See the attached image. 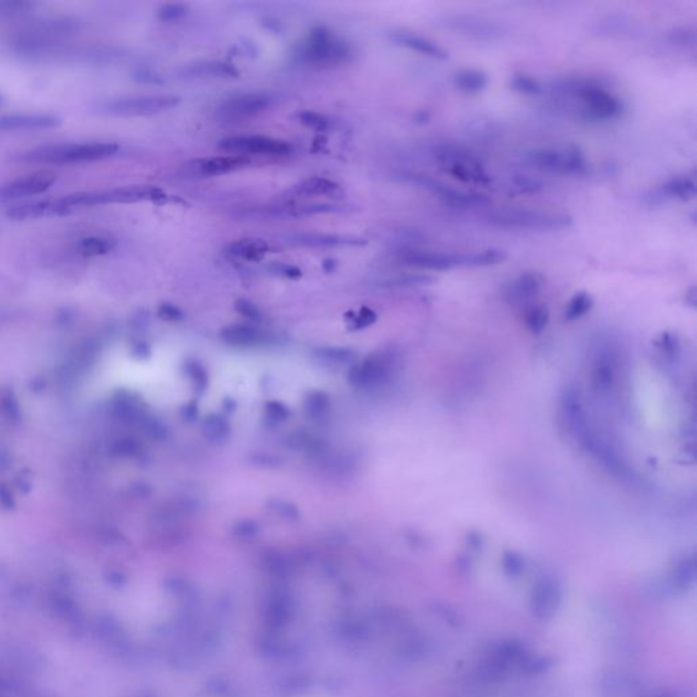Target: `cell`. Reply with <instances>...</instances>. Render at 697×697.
Wrapping results in <instances>:
<instances>
[{
    "label": "cell",
    "mask_w": 697,
    "mask_h": 697,
    "mask_svg": "<svg viewBox=\"0 0 697 697\" xmlns=\"http://www.w3.org/2000/svg\"><path fill=\"white\" fill-rule=\"evenodd\" d=\"M398 259L403 264L419 270L447 271L456 267H466V254L455 253L403 248L398 253Z\"/></svg>",
    "instance_id": "cell-12"
},
{
    "label": "cell",
    "mask_w": 697,
    "mask_h": 697,
    "mask_svg": "<svg viewBox=\"0 0 697 697\" xmlns=\"http://www.w3.org/2000/svg\"><path fill=\"white\" fill-rule=\"evenodd\" d=\"M526 159L531 166L553 175L580 176L586 175L588 170V161L584 153L576 146L561 149H536L529 152Z\"/></svg>",
    "instance_id": "cell-5"
},
{
    "label": "cell",
    "mask_w": 697,
    "mask_h": 697,
    "mask_svg": "<svg viewBox=\"0 0 697 697\" xmlns=\"http://www.w3.org/2000/svg\"><path fill=\"white\" fill-rule=\"evenodd\" d=\"M293 192L301 196H333L341 192L339 184L324 177H311L296 186Z\"/></svg>",
    "instance_id": "cell-26"
},
{
    "label": "cell",
    "mask_w": 697,
    "mask_h": 697,
    "mask_svg": "<svg viewBox=\"0 0 697 697\" xmlns=\"http://www.w3.org/2000/svg\"><path fill=\"white\" fill-rule=\"evenodd\" d=\"M685 301L692 307L695 308L696 307L697 303V294H696V287H691L688 291H687V296H685Z\"/></svg>",
    "instance_id": "cell-52"
},
{
    "label": "cell",
    "mask_w": 697,
    "mask_h": 697,
    "mask_svg": "<svg viewBox=\"0 0 697 697\" xmlns=\"http://www.w3.org/2000/svg\"><path fill=\"white\" fill-rule=\"evenodd\" d=\"M61 119L54 115L47 113H15L0 116V129L15 131V129H45L58 127Z\"/></svg>",
    "instance_id": "cell-18"
},
{
    "label": "cell",
    "mask_w": 697,
    "mask_h": 697,
    "mask_svg": "<svg viewBox=\"0 0 697 697\" xmlns=\"http://www.w3.org/2000/svg\"><path fill=\"white\" fill-rule=\"evenodd\" d=\"M56 182V175L52 170H38L26 176L18 177L0 187V200H18L22 198L35 196L49 190Z\"/></svg>",
    "instance_id": "cell-14"
},
{
    "label": "cell",
    "mask_w": 697,
    "mask_h": 697,
    "mask_svg": "<svg viewBox=\"0 0 697 697\" xmlns=\"http://www.w3.org/2000/svg\"><path fill=\"white\" fill-rule=\"evenodd\" d=\"M290 243L312 248H331L342 246H362L365 241L354 237L327 233H298L290 237Z\"/></svg>",
    "instance_id": "cell-21"
},
{
    "label": "cell",
    "mask_w": 697,
    "mask_h": 697,
    "mask_svg": "<svg viewBox=\"0 0 697 697\" xmlns=\"http://www.w3.org/2000/svg\"><path fill=\"white\" fill-rule=\"evenodd\" d=\"M657 346L661 348V351L666 354L667 357L670 358H674L677 355V351H678V344L675 341V337L668 334V333H665L659 337L658 342H657Z\"/></svg>",
    "instance_id": "cell-45"
},
{
    "label": "cell",
    "mask_w": 697,
    "mask_h": 697,
    "mask_svg": "<svg viewBox=\"0 0 697 697\" xmlns=\"http://www.w3.org/2000/svg\"><path fill=\"white\" fill-rule=\"evenodd\" d=\"M287 415H289V410L285 405L281 402H269L266 405V418L273 424H278V422L285 421Z\"/></svg>",
    "instance_id": "cell-43"
},
{
    "label": "cell",
    "mask_w": 697,
    "mask_h": 697,
    "mask_svg": "<svg viewBox=\"0 0 697 697\" xmlns=\"http://www.w3.org/2000/svg\"><path fill=\"white\" fill-rule=\"evenodd\" d=\"M34 4L29 1H17V0H3L0 1V15H18L21 13H26Z\"/></svg>",
    "instance_id": "cell-41"
},
{
    "label": "cell",
    "mask_w": 697,
    "mask_h": 697,
    "mask_svg": "<svg viewBox=\"0 0 697 697\" xmlns=\"http://www.w3.org/2000/svg\"><path fill=\"white\" fill-rule=\"evenodd\" d=\"M82 198L83 206L86 209L108 203L159 202L162 198H165V193L153 186H125L101 192H82Z\"/></svg>",
    "instance_id": "cell-10"
},
{
    "label": "cell",
    "mask_w": 697,
    "mask_h": 697,
    "mask_svg": "<svg viewBox=\"0 0 697 697\" xmlns=\"http://www.w3.org/2000/svg\"><path fill=\"white\" fill-rule=\"evenodd\" d=\"M234 531H236V534H239L241 537H253L257 531V526L251 520H244L236 526Z\"/></svg>",
    "instance_id": "cell-50"
},
{
    "label": "cell",
    "mask_w": 697,
    "mask_h": 697,
    "mask_svg": "<svg viewBox=\"0 0 697 697\" xmlns=\"http://www.w3.org/2000/svg\"><path fill=\"white\" fill-rule=\"evenodd\" d=\"M410 180L417 186H421L422 189L433 192L443 202L454 206V207H473V206H481V205L489 203V200L485 195H481L476 192L456 190V189L448 187L447 184H444L439 180H435L432 177H426L422 175H412Z\"/></svg>",
    "instance_id": "cell-15"
},
{
    "label": "cell",
    "mask_w": 697,
    "mask_h": 697,
    "mask_svg": "<svg viewBox=\"0 0 697 697\" xmlns=\"http://www.w3.org/2000/svg\"><path fill=\"white\" fill-rule=\"evenodd\" d=\"M273 273L284 275L286 278H300L301 277V270L297 269L296 266L285 264V263H275L271 266Z\"/></svg>",
    "instance_id": "cell-48"
},
{
    "label": "cell",
    "mask_w": 697,
    "mask_h": 697,
    "mask_svg": "<svg viewBox=\"0 0 697 697\" xmlns=\"http://www.w3.org/2000/svg\"><path fill=\"white\" fill-rule=\"evenodd\" d=\"M507 259L504 251L499 248H489L466 254V267H489L503 263Z\"/></svg>",
    "instance_id": "cell-30"
},
{
    "label": "cell",
    "mask_w": 697,
    "mask_h": 697,
    "mask_svg": "<svg viewBox=\"0 0 697 697\" xmlns=\"http://www.w3.org/2000/svg\"><path fill=\"white\" fill-rule=\"evenodd\" d=\"M433 282V278L425 274H399L396 277L390 278L385 285L388 286H421L429 285Z\"/></svg>",
    "instance_id": "cell-37"
},
{
    "label": "cell",
    "mask_w": 697,
    "mask_h": 697,
    "mask_svg": "<svg viewBox=\"0 0 697 697\" xmlns=\"http://www.w3.org/2000/svg\"><path fill=\"white\" fill-rule=\"evenodd\" d=\"M376 314L369 310V308H362L358 314V317H354L353 320V324H354V328H364V327H368L371 324H374L376 321Z\"/></svg>",
    "instance_id": "cell-47"
},
{
    "label": "cell",
    "mask_w": 697,
    "mask_h": 697,
    "mask_svg": "<svg viewBox=\"0 0 697 697\" xmlns=\"http://www.w3.org/2000/svg\"><path fill=\"white\" fill-rule=\"evenodd\" d=\"M298 119H300V123H303L305 127L312 128L317 131H326L327 128L330 127L328 119L317 112H311V111L301 112L298 115Z\"/></svg>",
    "instance_id": "cell-40"
},
{
    "label": "cell",
    "mask_w": 697,
    "mask_h": 697,
    "mask_svg": "<svg viewBox=\"0 0 697 697\" xmlns=\"http://www.w3.org/2000/svg\"><path fill=\"white\" fill-rule=\"evenodd\" d=\"M222 339L236 346H251L260 342V333L247 324H234L222 330Z\"/></svg>",
    "instance_id": "cell-24"
},
{
    "label": "cell",
    "mask_w": 697,
    "mask_h": 697,
    "mask_svg": "<svg viewBox=\"0 0 697 697\" xmlns=\"http://www.w3.org/2000/svg\"><path fill=\"white\" fill-rule=\"evenodd\" d=\"M250 162H251V159H248V157L236 156V154H226V156H216V157L199 159V161L192 162L191 165L193 166V170L200 176H218V175L229 173V172L246 168Z\"/></svg>",
    "instance_id": "cell-17"
},
{
    "label": "cell",
    "mask_w": 697,
    "mask_h": 697,
    "mask_svg": "<svg viewBox=\"0 0 697 697\" xmlns=\"http://www.w3.org/2000/svg\"><path fill=\"white\" fill-rule=\"evenodd\" d=\"M179 104L180 98L176 95H139L113 99L108 102L104 109L115 116L135 118L159 115L176 108Z\"/></svg>",
    "instance_id": "cell-9"
},
{
    "label": "cell",
    "mask_w": 697,
    "mask_h": 697,
    "mask_svg": "<svg viewBox=\"0 0 697 697\" xmlns=\"http://www.w3.org/2000/svg\"><path fill=\"white\" fill-rule=\"evenodd\" d=\"M455 86L467 95H476L482 92L486 85H488V77L485 72L474 70V68H467L462 70L455 75Z\"/></svg>",
    "instance_id": "cell-27"
},
{
    "label": "cell",
    "mask_w": 697,
    "mask_h": 697,
    "mask_svg": "<svg viewBox=\"0 0 697 697\" xmlns=\"http://www.w3.org/2000/svg\"><path fill=\"white\" fill-rule=\"evenodd\" d=\"M392 41L403 48H408L414 52H418L424 56L436 59V61H445L448 58V54L445 49L442 48L438 42L415 34L412 32H398L392 34Z\"/></svg>",
    "instance_id": "cell-19"
},
{
    "label": "cell",
    "mask_w": 697,
    "mask_h": 697,
    "mask_svg": "<svg viewBox=\"0 0 697 697\" xmlns=\"http://www.w3.org/2000/svg\"><path fill=\"white\" fill-rule=\"evenodd\" d=\"M435 159L445 173L462 183L476 186L490 184V176L486 169L469 150L452 145H442L435 150Z\"/></svg>",
    "instance_id": "cell-4"
},
{
    "label": "cell",
    "mask_w": 697,
    "mask_h": 697,
    "mask_svg": "<svg viewBox=\"0 0 697 697\" xmlns=\"http://www.w3.org/2000/svg\"><path fill=\"white\" fill-rule=\"evenodd\" d=\"M330 409V399L320 391H312L305 398V412L314 419L324 418Z\"/></svg>",
    "instance_id": "cell-34"
},
{
    "label": "cell",
    "mask_w": 697,
    "mask_h": 697,
    "mask_svg": "<svg viewBox=\"0 0 697 697\" xmlns=\"http://www.w3.org/2000/svg\"><path fill=\"white\" fill-rule=\"evenodd\" d=\"M670 44L681 49H695L697 44V32L694 26H678L668 32Z\"/></svg>",
    "instance_id": "cell-32"
},
{
    "label": "cell",
    "mask_w": 697,
    "mask_h": 697,
    "mask_svg": "<svg viewBox=\"0 0 697 697\" xmlns=\"http://www.w3.org/2000/svg\"><path fill=\"white\" fill-rule=\"evenodd\" d=\"M488 220L496 226L527 230H560L572 223V218L567 214L531 209L493 210L489 213Z\"/></svg>",
    "instance_id": "cell-3"
},
{
    "label": "cell",
    "mask_w": 697,
    "mask_h": 697,
    "mask_svg": "<svg viewBox=\"0 0 697 697\" xmlns=\"http://www.w3.org/2000/svg\"><path fill=\"white\" fill-rule=\"evenodd\" d=\"M542 287V280L536 273H524L512 281L507 287V300L513 305L527 304L538 296Z\"/></svg>",
    "instance_id": "cell-20"
},
{
    "label": "cell",
    "mask_w": 697,
    "mask_h": 697,
    "mask_svg": "<svg viewBox=\"0 0 697 697\" xmlns=\"http://www.w3.org/2000/svg\"><path fill=\"white\" fill-rule=\"evenodd\" d=\"M54 216H58L55 200H38L17 205L7 211V217L13 221H29Z\"/></svg>",
    "instance_id": "cell-22"
},
{
    "label": "cell",
    "mask_w": 697,
    "mask_h": 697,
    "mask_svg": "<svg viewBox=\"0 0 697 697\" xmlns=\"http://www.w3.org/2000/svg\"><path fill=\"white\" fill-rule=\"evenodd\" d=\"M398 368V357L391 351H381L369 355L364 362L350 372V383L361 388H375L392 379Z\"/></svg>",
    "instance_id": "cell-8"
},
{
    "label": "cell",
    "mask_w": 697,
    "mask_h": 697,
    "mask_svg": "<svg viewBox=\"0 0 697 697\" xmlns=\"http://www.w3.org/2000/svg\"><path fill=\"white\" fill-rule=\"evenodd\" d=\"M319 357L333 361V362H348V360L353 357L351 351L348 348H321L319 351Z\"/></svg>",
    "instance_id": "cell-42"
},
{
    "label": "cell",
    "mask_w": 697,
    "mask_h": 697,
    "mask_svg": "<svg viewBox=\"0 0 697 697\" xmlns=\"http://www.w3.org/2000/svg\"><path fill=\"white\" fill-rule=\"evenodd\" d=\"M202 431H203V435L206 436V439H209L210 442L218 443V442H223L227 438L230 428L222 415L211 414V415L206 417V419L203 421Z\"/></svg>",
    "instance_id": "cell-28"
},
{
    "label": "cell",
    "mask_w": 697,
    "mask_h": 697,
    "mask_svg": "<svg viewBox=\"0 0 697 697\" xmlns=\"http://www.w3.org/2000/svg\"><path fill=\"white\" fill-rule=\"evenodd\" d=\"M234 307H236L237 312L241 317H246V319H250V320H260L262 319L260 310L255 305L254 303H251L250 300H244V298L237 300Z\"/></svg>",
    "instance_id": "cell-44"
},
{
    "label": "cell",
    "mask_w": 697,
    "mask_h": 697,
    "mask_svg": "<svg viewBox=\"0 0 697 697\" xmlns=\"http://www.w3.org/2000/svg\"><path fill=\"white\" fill-rule=\"evenodd\" d=\"M269 251L267 244L260 239H241L227 247V253L248 262L262 260Z\"/></svg>",
    "instance_id": "cell-23"
},
{
    "label": "cell",
    "mask_w": 697,
    "mask_h": 697,
    "mask_svg": "<svg viewBox=\"0 0 697 697\" xmlns=\"http://www.w3.org/2000/svg\"><path fill=\"white\" fill-rule=\"evenodd\" d=\"M617 381V367H616V355L611 350L604 348L598 353L593 372H591V385L594 391L600 395L609 394Z\"/></svg>",
    "instance_id": "cell-16"
},
{
    "label": "cell",
    "mask_w": 697,
    "mask_h": 697,
    "mask_svg": "<svg viewBox=\"0 0 697 697\" xmlns=\"http://www.w3.org/2000/svg\"><path fill=\"white\" fill-rule=\"evenodd\" d=\"M547 323H549V311L546 310V307L542 305L531 307L524 317V324L531 334H540L546 328Z\"/></svg>",
    "instance_id": "cell-35"
},
{
    "label": "cell",
    "mask_w": 697,
    "mask_h": 697,
    "mask_svg": "<svg viewBox=\"0 0 697 697\" xmlns=\"http://www.w3.org/2000/svg\"><path fill=\"white\" fill-rule=\"evenodd\" d=\"M270 508L277 515H280L282 518H287V519H297L298 518V511L296 509V507H293L291 504L285 503V502L275 500V502H273V504H270Z\"/></svg>",
    "instance_id": "cell-46"
},
{
    "label": "cell",
    "mask_w": 697,
    "mask_h": 697,
    "mask_svg": "<svg viewBox=\"0 0 697 697\" xmlns=\"http://www.w3.org/2000/svg\"><path fill=\"white\" fill-rule=\"evenodd\" d=\"M186 374L190 378L191 383L193 384V388L196 392H202L207 387L209 378H207L205 368L200 364L191 361L186 365Z\"/></svg>",
    "instance_id": "cell-39"
},
{
    "label": "cell",
    "mask_w": 697,
    "mask_h": 697,
    "mask_svg": "<svg viewBox=\"0 0 697 697\" xmlns=\"http://www.w3.org/2000/svg\"><path fill=\"white\" fill-rule=\"evenodd\" d=\"M119 150L116 143L90 142V143H52L34 147L25 152L21 159L35 163L74 165L82 162H95L109 159Z\"/></svg>",
    "instance_id": "cell-2"
},
{
    "label": "cell",
    "mask_w": 697,
    "mask_h": 697,
    "mask_svg": "<svg viewBox=\"0 0 697 697\" xmlns=\"http://www.w3.org/2000/svg\"><path fill=\"white\" fill-rule=\"evenodd\" d=\"M236 74H237L236 70L230 64L220 63V62L199 64V65L192 67L190 70V75L203 77V78H206V77H216V78L234 77Z\"/></svg>",
    "instance_id": "cell-33"
},
{
    "label": "cell",
    "mask_w": 697,
    "mask_h": 697,
    "mask_svg": "<svg viewBox=\"0 0 697 697\" xmlns=\"http://www.w3.org/2000/svg\"><path fill=\"white\" fill-rule=\"evenodd\" d=\"M115 248V243L112 239L108 237H101V236H92L82 239L81 243L78 244L79 253L85 256H101V255L109 254Z\"/></svg>",
    "instance_id": "cell-31"
},
{
    "label": "cell",
    "mask_w": 697,
    "mask_h": 697,
    "mask_svg": "<svg viewBox=\"0 0 697 697\" xmlns=\"http://www.w3.org/2000/svg\"><path fill=\"white\" fill-rule=\"evenodd\" d=\"M189 7L184 3H168L159 10V18L163 22H175L186 17Z\"/></svg>",
    "instance_id": "cell-38"
},
{
    "label": "cell",
    "mask_w": 697,
    "mask_h": 697,
    "mask_svg": "<svg viewBox=\"0 0 697 697\" xmlns=\"http://www.w3.org/2000/svg\"><path fill=\"white\" fill-rule=\"evenodd\" d=\"M159 315L168 321H179L183 319V312L173 304H162L159 307Z\"/></svg>",
    "instance_id": "cell-49"
},
{
    "label": "cell",
    "mask_w": 697,
    "mask_h": 697,
    "mask_svg": "<svg viewBox=\"0 0 697 697\" xmlns=\"http://www.w3.org/2000/svg\"><path fill=\"white\" fill-rule=\"evenodd\" d=\"M442 26L448 31L481 41L499 40L504 34V28L499 22L472 14L444 15L442 18Z\"/></svg>",
    "instance_id": "cell-11"
},
{
    "label": "cell",
    "mask_w": 697,
    "mask_h": 697,
    "mask_svg": "<svg viewBox=\"0 0 697 697\" xmlns=\"http://www.w3.org/2000/svg\"><path fill=\"white\" fill-rule=\"evenodd\" d=\"M593 305H594V300L588 293H586V291L576 293L570 298L568 305L566 307L564 319L567 321H575V320L584 317L586 314H588L591 311Z\"/></svg>",
    "instance_id": "cell-29"
},
{
    "label": "cell",
    "mask_w": 697,
    "mask_h": 697,
    "mask_svg": "<svg viewBox=\"0 0 697 697\" xmlns=\"http://www.w3.org/2000/svg\"><path fill=\"white\" fill-rule=\"evenodd\" d=\"M271 104L273 98L270 95L262 93L239 95L222 102L216 115L221 122H243L263 113L271 106Z\"/></svg>",
    "instance_id": "cell-13"
},
{
    "label": "cell",
    "mask_w": 697,
    "mask_h": 697,
    "mask_svg": "<svg viewBox=\"0 0 697 697\" xmlns=\"http://www.w3.org/2000/svg\"><path fill=\"white\" fill-rule=\"evenodd\" d=\"M511 86L518 93L524 95H538L542 93V86L538 81L526 74H518L512 78Z\"/></svg>",
    "instance_id": "cell-36"
},
{
    "label": "cell",
    "mask_w": 697,
    "mask_h": 697,
    "mask_svg": "<svg viewBox=\"0 0 697 697\" xmlns=\"http://www.w3.org/2000/svg\"><path fill=\"white\" fill-rule=\"evenodd\" d=\"M504 567H506V570L512 572V573L519 572L522 570V560L515 553H507L504 556Z\"/></svg>",
    "instance_id": "cell-51"
},
{
    "label": "cell",
    "mask_w": 697,
    "mask_h": 697,
    "mask_svg": "<svg viewBox=\"0 0 697 697\" xmlns=\"http://www.w3.org/2000/svg\"><path fill=\"white\" fill-rule=\"evenodd\" d=\"M553 97L561 106L587 122H609L624 111L617 95L587 79L559 81L553 86Z\"/></svg>",
    "instance_id": "cell-1"
},
{
    "label": "cell",
    "mask_w": 697,
    "mask_h": 697,
    "mask_svg": "<svg viewBox=\"0 0 697 697\" xmlns=\"http://www.w3.org/2000/svg\"><path fill=\"white\" fill-rule=\"evenodd\" d=\"M218 147L236 156L248 157H286L291 153V146L285 141L274 139L262 135H246V136H229L222 139Z\"/></svg>",
    "instance_id": "cell-7"
},
{
    "label": "cell",
    "mask_w": 697,
    "mask_h": 697,
    "mask_svg": "<svg viewBox=\"0 0 697 697\" xmlns=\"http://www.w3.org/2000/svg\"><path fill=\"white\" fill-rule=\"evenodd\" d=\"M662 192L668 198L682 202L692 200L696 196V180L692 176L673 177L662 186Z\"/></svg>",
    "instance_id": "cell-25"
},
{
    "label": "cell",
    "mask_w": 697,
    "mask_h": 697,
    "mask_svg": "<svg viewBox=\"0 0 697 697\" xmlns=\"http://www.w3.org/2000/svg\"><path fill=\"white\" fill-rule=\"evenodd\" d=\"M350 54L351 51L346 41L321 26L310 33L303 47V59L319 67L345 63Z\"/></svg>",
    "instance_id": "cell-6"
}]
</instances>
